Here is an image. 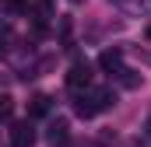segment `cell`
Masks as SVG:
<instances>
[{
  "label": "cell",
  "mask_w": 151,
  "mask_h": 147,
  "mask_svg": "<svg viewBox=\"0 0 151 147\" xmlns=\"http://www.w3.org/2000/svg\"><path fill=\"white\" fill-rule=\"evenodd\" d=\"M113 105H116V95L109 88H84V91H77V98H74V112L81 119H91V116L113 109Z\"/></svg>",
  "instance_id": "obj_1"
},
{
  "label": "cell",
  "mask_w": 151,
  "mask_h": 147,
  "mask_svg": "<svg viewBox=\"0 0 151 147\" xmlns=\"http://www.w3.org/2000/svg\"><path fill=\"white\" fill-rule=\"evenodd\" d=\"M11 112H14V102H11L7 95H0V119H7Z\"/></svg>",
  "instance_id": "obj_8"
},
{
  "label": "cell",
  "mask_w": 151,
  "mask_h": 147,
  "mask_svg": "<svg viewBox=\"0 0 151 147\" xmlns=\"http://www.w3.org/2000/svg\"><path fill=\"white\" fill-rule=\"evenodd\" d=\"M46 140L56 147V144H67L70 140V126L63 123V119H56V123H49V130H46Z\"/></svg>",
  "instance_id": "obj_4"
},
{
  "label": "cell",
  "mask_w": 151,
  "mask_h": 147,
  "mask_svg": "<svg viewBox=\"0 0 151 147\" xmlns=\"http://www.w3.org/2000/svg\"><path fill=\"white\" fill-rule=\"evenodd\" d=\"M99 67H102V70H109V74L123 70V53H119V49H106V53L99 56Z\"/></svg>",
  "instance_id": "obj_5"
},
{
  "label": "cell",
  "mask_w": 151,
  "mask_h": 147,
  "mask_svg": "<svg viewBox=\"0 0 151 147\" xmlns=\"http://www.w3.org/2000/svg\"><path fill=\"white\" fill-rule=\"evenodd\" d=\"M7 140H11V147H32V144H35L32 119H18V123L7 130Z\"/></svg>",
  "instance_id": "obj_2"
},
{
  "label": "cell",
  "mask_w": 151,
  "mask_h": 147,
  "mask_svg": "<svg viewBox=\"0 0 151 147\" xmlns=\"http://www.w3.org/2000/svg\"><path fill=\"white\" fill-rule=\"evenodd\" d=\"M0 56H4V42H0Z\"/></svg>",
  "instance_id": "obj_10"
},
{
  "label": "cell",
  "mask_w": 151,
  "mask_h": 147,
  "mask_svg": "<svg viewBox=\"0 0 151 147\" xmlns=\"http://www.w3.org/2000/svg\"><path fill=\"white\" fill-rule=\"evenodd\" d=\"M53 109V98L49 95H35L32 102H28V119H39V116H49Z\"/></svg>",
  "instance_id": "obj_6"
},
{
  "label": "cell",
  "mask_w": 151,
  "mask_h": 147,
  "mask_svg": "<svg viewBox=\"0 0 151 147\" xmlns=\"http://www.w3.org/2000/svg\"><path fill=\"white\" fill-rule=\"evenodd\" d=\"M67 88L70 91H84V88H91V67L88 63H74L70 70H67Z\"/></svg>",
  "instance_id": "obj_3"
},
{
  "label": "cell",
  "mask_w": 151,
  "mask_h": 147,
  "mask_svg": "<svg viewBox=\"0 0 151 147\" xmlns=\"http://www.w3.org/2000/svg\"><path fill=\"white\" fill-rule=\"evenodd\" d=\"M144 39H148V42H151V25H148V28H144Z\"/></svg>",
  "instance_id": "obj_9"
},
{
  "label": "cell",
  "mask_w": 151,
  "mask_h": 147,
  "mask_svg": "<svg viewBox=\"0 0 151 147\" xmlns=\"http://www.w3.org/2000/svg\"><path fill=\"white\" fill-rule=\"evenodd\" d=\"M116 81H119L123 88H141V74H137V70H127V67L116 70Z\"/></svg>",
  "instance_id": "obj_7"
}]
</instances>
